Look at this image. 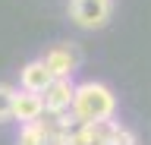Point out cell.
Returning a JSON list of instances; mask_svg holds the SVG:
<instances>
[{"label":"cell","mask_w":151,"mask_h":145,"mask_svg":"<svg viewBox=\"0 0 151 145\" xmlns=\"http://www.w3.org/2000/svg\"><path fill=\"white\" fill-rule=\"evenodd\" d=\"M107 145H135V136H132L126 126L116 123V129H113V136H110V142H107Z\"/></svg>","instance_id":"9"},{"label":"cell","mask_w":151,"mask_h":145,"mask_svg":"<svg viewBox=\"0 0 151 145\" xmlns=\"http://www.w3.org/2000/svg\"><path fill=\"white\" fill-rule=\"evenodd\" d=\"M19 145H54V136L41 120L35 123H22V133H19Z\"/></svg>","instance_id":"7"},{"label":"cell","mask_w":151,"mask_h":145,"mask_svg":"<svg viewBox=\"0 0 151 145\" xmlns=\"http://www.w3.org/2000/svg\"><path fill=\"white\" fill-rule=\"evenodd\" d=\"M13 104H16V88L13 85H0V123L13 120Z\"/></svg>","instance_id":"8"},{"label":"cell","mask_w":151,"mask_h":145,"mask_svg":"<svg viewBox=\"0 0 151 145\" xmlns=\"http://www.w3.org/2000/svg\"><path fill=\"white\" fill-rule=\"evenodd\" d=\"M116 110V98L107 85L101 82H82L76 85L73 98V114L79 123H94V120H110Z\"/></svg>","instance_id":"1"},{"label":"cell","mask_w":151,"mask_h":145,"mask_svg":"<svg viewBox=\"0 0 151 145\" xmlns=\"http://www.w3.org/2000/svg\"><path fill=\"white\" fill-rule=\"evenodd\" d=\"M41 117H44V95H41V92H28V88L16 92L13 120H19V123H35Z\"/></svg>","instance_id":"4"},{"label":"cell","mask_w":151,"mask_h":145,"mask_svg":"<svg viewBox=\"0 0 151 145\" xmlns=\"http://www.w3.org/2000/svg\"><path fill=\"white\" fill-rule=\"evenodd\" d=\"M50 82H54V73L47 69L44 57H41V60H32V63H25V66H22V73H19V85L28 88V92H44Z\"/></svg>","instance_id":"6"},{"label":"cell","mask_w":151,"mask_h":145,"mask_svg":"<svg viewBox=\"0 0 151 145\" xmlns=\"http://www.w3.org/2000/svg\"><path fill=\"white\" fill-rule=\"evenodd\" d=\"M41 95H44V114H66V110H73L76 85L69 79H54Z\"/></svg>","instance_id":"3"},{"label":"cell","mask_w":151,"mask_h":145,"mask_svg":"<svg viewBox=\"0 0 151 145\" xmlns=\"http://www.w3.org/2000/svg\"><path fill=\"white\" fill-rule=\"evenodd\" d=\"M44 63H47V69L54 73V79H69V76H73V69H76V63H79V57H76L73 48L57 44V48H50L44 54Z\"/></svg>","instance_id":"5"},{"label":"cell","mask_w":151,"mask_h":145,"mask_svg":"<svg viewBox=\"0 0 151 145\" xmlns=\"http://www.w3.org/2000/svg\"><path fill=\"white\" fill-rule=\"evenodd\" d=\"M113 13L110 0H69V16L79 29H104Z\"/></svg>","instance_id":"2"}]
</instances>
